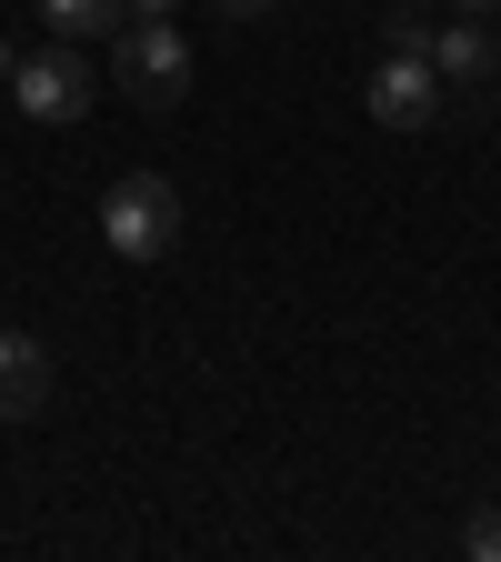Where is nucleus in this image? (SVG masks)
Masks as SVG:
<instances>
[{
    "label": "nucleus",
    "instance_id": "nucleus-1",
    "mask_svg": "<svg viewBox=\"0 0 501 562\" xmlns=\"http://www.w3.org/2000/svg\"><path fill=\"white\" fill-rule=\"evenodd\" d=\"M101 241H111L121 261H171V251H181V181L121 171V181L101 191Z\"/></svg>",
    "mask_w": 501,
    "mask_h": 562
},
{
    "label": "nucleus",
    "instance_id": "nucleus-2",
    "mask_svg": "<svg viewBox=\"0 0 501 562\" xmlns=\"http://www.w3.org/2000/svg\"><path fill=\"white\" fill-rule=\"evenodd\" d=\"M111 81L140 111H171L191 91V41H181V21H121L111 31Z\"/></svg>",
    "mask_w": 501,
    "mask_h": 562
},
{
    "label": "nucleus",
    "instance_id": "nucleus-3",
    "mask_svg": "<svg viewBox=\"0 0 501 562\" xmlns=\"http://www.w3.org/2000/svg\"><path fill=\"white\" fill-rule=\"evenodd\" d=\"M11 101H21V121H41V131H70L91 101H101V70L81 60V41H50V50H21L11 60Z\"/></svg>",
    "mask_w": 501,
    "mask_h": 562
},
{
    "label": "nucleus",
    "instance_id": "nucleus-4",
    "mask_svg": "<svg viewBox=\"0 0 501 562\" xmlns=\"http://www.w3.org/2000/svg\"><path fill=\"white\" fill-rule=\"evenodd\" d=\"M372 121L382 131H432L442 121V101H452V81L432 70V50H382V70H372Z\"/></svg>",
    "mask_w": 501,
    "mask_h": 562
},
{
    "label": "nucleus",
    "instance_id": "nucleus-5",
    "mask_svg": "<svg viewBox=\"0 0 501 562\" xmlns=\"http://www.w3.org/2000/svg\"><path fill=\"white\" fill-rule=\"evenodd\" d=\"M432 70H442L452 91H491V70H501V50H491V21L452 11V21L432 31Z\"/></svg>",
    "mask_w": 501,
    "mask_h": 562
},
{
    "label": "nucleus",
    "instance_id": "nucleus-6",
    "mask_svg": "<svg viewBox=\"0 0 501 562\" xmlns=\"http://www.w3.org/2000/svg\"><path fill=\"white\" fill-rule=\"evenodd\" d=\"M50 412V351L31 331H0V422H31Z\"/></svg>",
    "mask_w": 501,
    "mask_h": 562
},
{
    "label": "nucleus",
    "instance_id": "nucleus-7",
    "mask_svg": "<svg viewBox=\"0 0 501 562\" xmlns=\"http://www.w3.org/2000/svg\"><path fill=\"white\" fill-rule=\"evenodd\" d=\"M41 21H50V41H111L130 11L121 0H41Z\"/></svg>",
    "mask_w": 501,
    "mask_h": 562
},
{
    "label": "nucleus",
    "instance_id": "nucleus-8",
    "mask_svg": "<svg viewBox=\"0 0 501 562\" xmlns=\"http://www.w3.org/2000/svg\"><path fill=\"white\" fill-rule=\"evenodd\" d=\"M382 50H432V11H421V0H401V11L382 21Z\"/></svg>",
    "mask_w": 501,
    "mask_h": 562
},
{
    "label": "nucleus",
    "instance_id": "nucleus-9",
    "mask_svg": "<svg viewBox=\"0 0 501 562\" xmlns=\"http://www.w3.org/2000/svg\"><path fill=\"white\" fill-rule=\"evenodd\" d=\"M462 552H471V562H501V503H481V513L462 522Z\"/></svg>",
    "mask_w": 501,
    "mask_h": 562
},
{
    "label": "nucleus",
    "instance_id": "nucleus-10",
    "mask_svg": "<svg viewBox=\"0 0 501 562\" xmlns=\"http://www.w3.org/2000/svg\"><path fill=\"white\" fill-rule=\"evenodd\" d=\"M121 11H130V21H171L181 0H121Z\"/></svg>",
    "mask_w": 501,
    "mask_h": 562
},
{
    "label": "nucleus",
    "instance_id": "nucleus-11",
    "mask_svg": "<svg viewBox=\"0 0 501 562\" xmlns=\"http://www.w3.org/2000/svg\"><path fill=\"white\" fill-rule=\"evenodd\" d=\"M221 11H231V21H261V11H271V0H221Z\"/></svg>",
    "mask_w": 501,
    "mask_h": 562
},
{
    "label": "nucleus",
    "instance_id": "nucleus-12",
    "mask_svg": "<svg viewBox=\"0 0 501 562\" xmlns=\"http://www.w3.org/2000/svg\"><path fill=\"white\" fill-rule=\"evenodd\" d=\"M11 60H21V50H11V41H0V91H11Z\"/></svg>",
    "mask_w": 501,
    "mask_h": 562
},
{
    "label": "nucleus",
    "instance_id": "nucleus-13",
    "mask_svg": "<svg viewBox=\"0 0 501 562\" xmlns=\"http://www.w3.org/2000/svg\"><path fill=\"white\" fill-rule=\"evenodd\" d=\"M421 11H442V0H421Z\"/></svg>",
    "mask_w": 501,
    "mask_h": 562
},
{
    "label": "nucleus",
    "instance_id": "nucleus-14",
    "mask_svg": "<svg viewBox=\"0 0 501 562\" xmlns=\"http://www.w3.org/2000/svg\"><path fill=\"white\" fill-rule=\"evenodd\" d=\"M491 81H501V70H491Z\"/></svg>",
    "mask_w": 501,
    "mask_h": 562
}]
</instances>
